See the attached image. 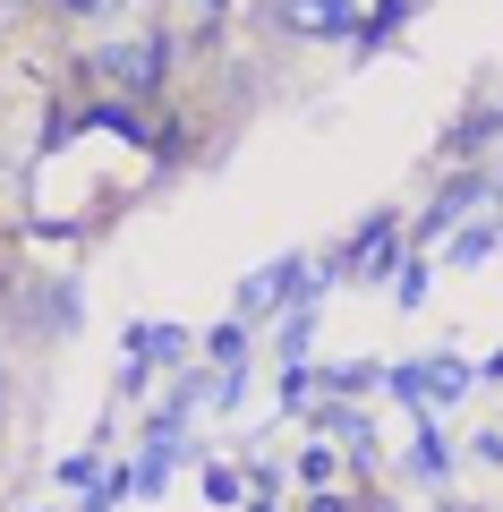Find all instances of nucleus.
<instances>
[{"mask_svg": "<svg viewBox=\"0 0 503 512\" xmlns=\"http://www.w3.org/2000/svg\"><path fill=\"white\" fill-rule=\"evenodd\" d=\"M86 69L103 77V86H120V94H162V77H171V43H162V35H128V43H103Z\"/></svg>", "mask_w": 503, "mask_h": 512, "instance_id": "obj_1", "label": "nucleus"}, {"mask_svg": "<svg viewBox=\"0 0 503 512\" xmlns=\"http://www.w3.org/2000/svg\"><path fill=\"white\" fill-rule=\"evenodd\" d=\"M393 256H401V231H393V214H367V222H359V239H350V248L333 256V274L393 282Z\"/></svg>", "mask_w": 503, "mask_h": 512, "instance_id": "obj_2", "label": "nucleus"}, {"mask_svg": "<svg viewBox=\"0 0 503 512\" xmlns=\"http://www.w3.org/2000/svg\"><path fill=\"white\" fill-rule=\"evenodd\" d=\"M35 333H77V316H86V299H77V282H35Z\"/></svg>", "mask_w": 503, "mask_h": 512, "instance_id": "obj_3", "label": "nucleus"}, {"mask_svg": "<svg viewBox=\"0 0 503 512\" xmlns=\"http://www.w3.org/2000/svg\"><path fill=\"white\" fill-rule=\"evenodd\" d=\"M290 35H350V0H282Z\"/></svg>", "mask_w": 503, "mask_h": 512, "instance_id": "obj_4", "label": "nucleus"}, {"mask_svg": "<svg viewBox=\"0 0 503 512\" xmlns=\"http://www.w3.org/2000/svg\"><path fill=\"white\" fill-rule=\"evenodd\" d=\"M486 188H495V171H461V180H444V197H435V214L418 222V231H444V222L461 214V205H478Z\"/></svg>", "mask_w": 503, "mask_h": 512, "instance_id": "obj_5", "label": "nucleus"}, {"mask_svg": "<svg viewBox=\"0 0 503 512\" xmlns=\"http://www.w3.org/2000/svg\"><path fill=\"white\" fill-rule=\"evenodd\" d=\"M401 18H410V0H376V9H367V35H359V43H367V52H376V43L393 35Z\"/></svg>", "mask_w": 503, "mask_h": 512, "instance_id": "obj_6", "label": "nucleus"}, {"mask_svg": "<svg viewBox=\"0 0 503 512\" xmlns=\"http://www.w3.org/2000/svg\"><path fill=\"white\" fill-rule=\"evenodd\" d=\"M307 512H350V504H342V495H316V504H307Z\"/></svg>", "mask_w": 503, "mask_h": 512, "instance_id": "obj_7", "label": "nucleus"}, {"mask_svg": "<svg viewBox=\"0 0 503 512\" xmlns=\"http://www.w3.org/2000/svg\"><path fill=\"white\" fill-rule=\"evenodd\" d=\"M188 9H205V18H222V9H231V0H188Z\"/></svg>", "mask_w": 503, "mask_h": 512, "instance_id": "obj_8", "label": "nucleus"}, {"mask_svg": "<svg viewBox=\"0 0 503 512\" xmlns=\"http://www.w3.org/2000/svg\"><path fill=\"white\" fill-rule=\"evenodd\" d=\"M256 512H273V504H256Z\"/></svg>", "mask_w": 503, "mask_h": 512, "instance_id": "obj_9", "label": "nucleus"}, {"mask_svg": "<svg viewBox=\"0 0 503 512\" xmlns=\"http://www.w3.org/2000/svg\"><path fill=\"white\" fill-rule=\"evenodd\" d=\"M495 453H503V444H495Z\"/></svg>", "mask_w": 503, "mask_h": 512, "instance_id": "obj_10", "label": "nucleus"}]
</instances>
